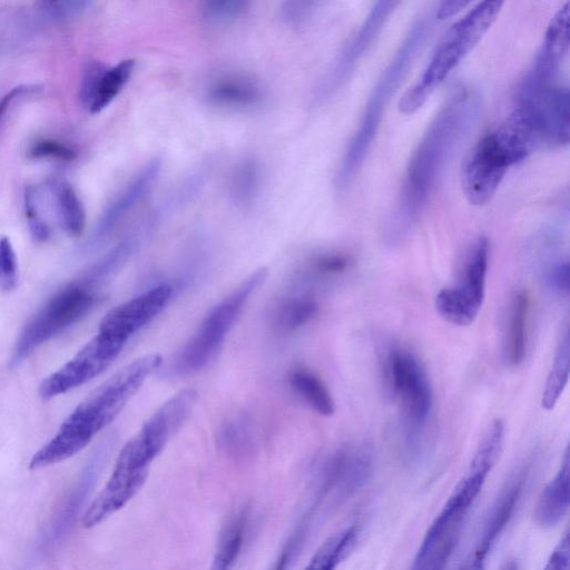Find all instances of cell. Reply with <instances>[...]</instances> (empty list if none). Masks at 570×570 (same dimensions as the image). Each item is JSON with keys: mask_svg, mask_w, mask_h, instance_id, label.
<instances>
[{"mask_svg": "<svg viewBox=\"0 0 570 570\" xmlns=\"http://www.w3.org/2000/svg\"><path fill=\"white\" fill-rule=\"evenodd\" d=\"M480 107V97L474 90L460 88L438 111L407 165L389 227L391 239L400 237L415 223L444 165L475 122Z\"/></svg>", "mask_w": 570, "mask_h": 570, "instance_id": "1", "label": "cell"}, {"mask_svg": "<svg viewBox=\"0 0 570 570\" xmlns=\"http://www.w3.org/2000/svg\"><path fill=\"white\" fill-rule=\"evenodd\" d=\"M161 364L157 353L136 358L92 391L62 422L57 433L31 458L38 470L62 462L81 450L106 428Z\"/></svg>", "mask_w": 570, "mask_h": 570, "instance_id": "2", "label": "cell"}, {"mask_svg": "<svg viewBox=\"0 0 570 570\" xmlns=\"http://www.w3.org/2000/svg\"><path fill=\"white\" fill-rule=\"evenodd\" d=\"M537 147L534 138L512 114L469 151L461 169L463 193L474 206L488 204L510 167Z\"/></svg>", "mask_w": 570, "mask_h": 570, "instance_id": "3", "label": "cell"}, {"mask_svg": "<svg viewBox=\"0 0 570 570\" xmlns=\"http://www.w3.org/2000/svg\"><path fill=\"white\" fill-rule=\"evenodd\" d=\"M428 24L417 20L407 31L393 58L377 78L366 101L360 125L343 156L335 179L338 193L344 191L361 168L381 125L385 108L404 79L416 51L422 46Z\"/></svg>", "mask_w": 570, "mask_h": 570, "instance_id": "4", "label": "cell"}, {"mask_svg": "<svg viewBox=\"0 0 570 570\" xmlns=\"http://www.w3.org/2000/svg\"><path fill=\"white\" fill-rule=\"evenodd\" d=\"M504 2L505 0H481L446 31L421 76L400 99V112L411 115L424 105L487 33Z\"/></svg>", "mask_w": 570, "mask_h": 570, "instance_id": "5", "label": "cell"}, {"mask_svg": "<svg viewBox=\"0 0 570 570\" xmlns=\"http://www.w3.org/2000/svg\"><path fill=\"white\" fill-rule=\"evenodd\" d=\"M267 274L266 267L253 272L209 311L196 333L170 363V371L174 375L195 373L212 360L244 305L265 282Z\"/></svg>", "mask_w": 570, "mask_h": 570, "instance_id": "6", "label": "cell"}, {"mask_svg": "<svg viewBox=\"0 0 570 570\" xmlns=\"http://www.w3.org/2000/svg\"><path fill=\"white\" fill-rule=\"evenodd\" d=\"M96 294L91 282L70 284L32 316L20 332L10 357V365L18 366L37 348L79 320L95 305Z\"/></svg>", "mask_w": 570, "mask_h": 570, "instance_id": "7", "label": "cell"}, {"mask_svg": "<svg viewBox=\"0 0 570 570\" xmlns=\"http://www.w3.org/2000/svg\"><path fill=\"white\" fill-rule=\"evenodd\" d=\"M532 134L537 145L561 147L569 142V90L558 81L519 86L512 112Z\"/></svg>", "mask_w": 570, "mask_h": 570, "instance_id": "8", "label": "cell"}, {"mask_svg": "<svg viewBox=\"0 0 570 570\" xmlns=\"http://www.w3.org/2000/svg\"><path fill=\"white\" fill-rule=\"evenodd\" d=\"M126 343L98 331L71 360L41 382L40 396L49 400L91 381L117 358Z\"/></svg>", "mask_w": 570, "mask_h": 570, "instance_id": "9", "label": "cell"}, {"mask_svg": "<svg viewBox=\"0 0 570 570\" xmlns=\"http://www.w3.org/2000/svg\"><path fill=\"white\" fill-rule=\"evenodd\" d=\"M392 389L412 425H422L432 406V390L424 368L410 352L394 348L387 357Z\"/></svg>", "mask_w": 570, "mask_h": 570, "instance_id": "10", "label": "cell"}, {"mask_svg": "<svg viewBox=\"0 0 570 570\" xmlns=\"http://www.w3.org/2000/svg\"><path fill=\"white\" fill-rule=\"evenodd\" d=\"M400 2L401 0H373L360 29L345 46L332 71L320 88L317 99L331 95L350 77L357 62L375 42Z\"/></svg>", "mask_w": 570, "mask_h": 570, "instance_id": "11", "label": "cell"}, {"mask_svg": "<svg viewBox=\"0 0 570 570\" xmlns=\"http://www.w3.org/2000/svg\"><path fill=\"white\" fill-rule=\"evenodd\" d=\"M470 505L453 494L434 519L416 552L412 569H443L460 539L461 530Z\"/></svg>", "mask_w": 570, "mask_h": 570, "instance_id": "12", "label": "cell"}, {"mask_svg": "<svg viewBox=\"0 0 570 570\" xmlns=\"http://www.w3.org/2000/svg\"><path fill=\"white\" fill-rule=\"evenodd\" d=\"M173 287L163 283L114 307L102 318L98 331L128 341L167 305Z\"/></svg>", "mask_w": 570, "mask_h": 570, "instance_id": "13", "label": "cell"}, {"mask_svg": "<svg viewBox=\"0 0 570 570\" xmlns=\"http://www.w3.org/2000/svg\"><path fill=\"white\" fill-rule=\"evenodd\" d=\"M135 67L132 59H126L109 67L104 62L89 61L82 72L79 98L90 114L107 108L121 92Z\"/></svg>", "mask_w": 570, "mask_h": 570, "instance_id": "14", "label": "cell"}, {"mask_svg": "<svg viewBox=\"0 0 570 570\" xmlns=\"http://www.w3.org/2000/svg\"><path fill=\"white\" fill-rule=\"evenodd\" d=\"M148 471L116 462L105 487L86 509L82 525L92 528L124 508L140 490Z\"/></svg>", "mask_w": 570, "mask_h": 570, "instance_id": "15", "label": "cell"}, {"mask_svg": "<svg viewBox=\"0 0 570 570\" xmlns=\"http://www.w3.org/2000/svg\"><path fill=\"white\" fill-rule=\"evenodd\" d=\"M193 389H184L167 400L144 423L135 435L148 454L155 459L187 419L196 403Z\"/></svg>", "mask_w": 570, "mask_h": 570, "instance_id": "16", "label": "cell"}, {"mask_svg": "<svg viewBox=\"0 0 570 570\" xmlns=\"http://www.w3.org/2000/svg\"><path fill=\"white\" fill-rule=\"evenodd\" d=\"M161 168L158 157L149 160L102 213L92 234L91 244L104 239L115 226L145 197Z\"/></svg>", "mask_w": 570, "mask_h": 570, "instance_id": "17", "label": "cell"}, {"mask_svg": "<svg viewBox=\"0 0 570 570\" xmlns=\"http://www.w3.org/2000/svg\"><path fill=\"white\" fill-rule=\"evenodd\" d=\"M523 482V476L518 475L501 492L490 511L473 558L470 561V564L465 566L466 568L482 569L484 567L483 563L488 553L512 518L522 491Z\"/></svg>", "mask_w": 570, "mask_h": 570, "instance_id": "18", "label": "cell"}, {"mask_svg": "<svg viewBox=\"0 0 570 570\" xmlns=\"http://www.w3.org/2000/svg\"><path fill=\"white\" fill-rule=\"evenodd\" d=\"M570 454L566 449L560 470L543 489L534 509L535 522L542 528L556 527L569 509Z\"/></svg>", "mask_w": 570, "mask_h": 570, "instance_id": "19", "label": "cell"}, {"mask_svg": "<svg viewBox=\"0 0 570 570\" xmlns=\"http://www.w3.org/2000/svg\"><path fill=\"white\" fill-rule=\"evenodd\" d=\"M207 97L219 107L245 109L259 104L263 91L254 79L245 75L229 73L210 83Z\"/></svg>", "mask_w": 570, "mask_h": 570, "instance_id": "20", "label": "cell"}, {"mask_svg": "<svg viewBox=\"0 0 570 570\" xmlns=\"http://www.w3.org/2000/svg\"><path fill=\"white\" fill-rule=\"evenodd\" d=\"M488 264L489 243L485 237H480L468 257L461 282L453 286L465 301L478 309H481L485 296Z\"/></svg>", "mask_w": 570, "mask_h": 570, "instance_id": "21", "label": "cell"}, {"mask_svg": "<svg viewBox=\"0 0 570 570\" xmlns=\"http://www.w3.org/2000/svg\"><path fill=\"white\" fill-rule=\"evenodd\" d=\"M53 210L61 227L71 236L82 233L86 222L85 208L72 186L62 178L48 183Z\"/></svg>", "mask_w": 570, "mask_h": 570, "instance_id": "22", "label": "cell"}, {"mask_svg": "<svg viewBox=\"0 0 570 570\" xmlns=\"http://www.w3.org/2000/svg\"><path fill=\"white\" fill-rule=\"evenodd\" d=\"M528 314V294L518 291L510 304L504 347L505 357L512 366L521 364L525 357Z\"/></svg>", "mask_w": 570, "mask_h": 570, "instance_id": "23", "label": "cell"}, {"mask_svg": "<svg viewBox=\"0 0 570 570\" xmlns=\"http://www.w3.org/2000/svg\"><path fill=\"white\" fill-rule=\"evenodd\" d=\"M318 305L307 292L291 291L283 297L274 312L275 326L284 332L295 331L314 318Z\"/></svg>", "mask_w": 570, "mask_h": 570, "instance_id": "24", "label": "cell"}, {"mask_svg": "<svg viewBox=\"0 0 570 570\" xmlns=\"http://www.w3.org/2000/svg\"><path fill=\"white\" fill-rule=\"evenodd\" d=\"M293 390L317 413L331 416L335 411L334 400L322 380L305 367L289 374Z\"/></svg>", "mask_w": 570, "mask_h": 570, "instance_id": "25", "label": "cell"}, {"mask_svg": "<svg viewBox=\"0 0 570 570\" xmlns=\"http://www.w3.org/2000/svg\"><path fill=\"white\" fill-rule=\"evenodd\" d=\"M246 522L247 513L240 510L224 525L215 550L214 569L224 570L233 567L243 547Z\"/></svg>", "mask_w": 570, "mask_h": 570, "instance_id": "26", "label": "cell"}, {"mask_svg": "<svg viewBox=\"0 0 570 570\" xmlns=\"http://www.w3.org/2000/svg\"><path fill=\"white\" fill-rule=\"evenodd\" d=\"M570 366V338L569 330L564 328L554 354L551 370L549 372L546 387L541 400V405L546 410L554 407L557 401L562 394L569 377Z\"/></svg>", "mask_w": 570, "mask_h": 570, "instance_id": "27", "label": "cell"}, {"mask_svg": "<svg viewBox=\"0 0 570 570\" xmlns=\"http://www.w3.org/2000/svg\"><path fill=\"white\" fill-rule=\"evenodd\" d=\"M357 540V528L355 525L345 528L330 538L312 557L308 569H333L344 561L355 547Z\"/></svg>", "mask_w": 570, "mask_h": 570, "instance_id": "28", "label": "cell"}, {"mask_svg": "<svg viewBox=\"0 0 570 570\" xmlns=\"http://www.w3.org/2000/svg\"><path fill=\"white\" fill-rule=\"evenodd\" d=\"M504 425L494 420L485 431L480 445L472 459L469 472L488 475L495 464L503 444Z\"/></svg>", "mask_w": 570, "mask_h": 570, "instance_id": "29", "label": "cell"}, {"mask_svg": "<svg viewBox=\"0 0 570 570\" xmlns=\"http://www.w3.org/2000/svg\"><path fill=\"white\" fill-rule=\"evenodd\" d=\"M259 167L253 159L238 164L230 180V194L235 202L245 205L250 203L259 187Z\"/></svg>", "mask_w": 570, "mask_h": 570, "instance_id": "30", "label": "cell"}, {"mask_svg": "<svg viewBox=\"0 0 570 570\" xmlns=\"http://www.w3.org/2000/svg\"><path fill=\"white\" fill-rule=\"evenodd\" d=\"M28 154L36 159H52L59 161L72 160L77 155L76 149L70 145L49 138L35 140L30 145Z\"/></svg>", "mask_w": 570, "mask_h": 570, "instance_id": "31", "label": "cell"}, {"mask_svg": "<svg viewBox=\"0 0 570 570\" xmlns=\"http://www.w3.org/2000/svg\"><path fill=\"white\" fill-rule=\"evenodd\" d=\"M38 193L35 188L28 187L24 191V215L31 235L37 240H46L49 235V226L39 209Z\"/></svg>", "mask_w": 570, "mask_h": 570, "instance_id": "32", "label": "cell"}, {"mask_svg": "<svg viewBox=\"0 0 570 570\" xmlns=\"http://www.w3.org/2000/svg\"><path fill=\"white\" fill-rule=\"evenodd\" d=\"M249 0H202L204 14L215 22H226L238 17Z\"/></svg>", "mask_w": 570, "mask_h": 570, "instance_id": "33", "label": "cell"}, {"mask_svg": "<svg viewBox=\"0 0 570 570\" xmlns=\"http://www.w3.org/2000/svg\"><path fill=\"white\" fill-rule=\"evenodd\" d=\"M18 282V259L6 236H0V288L10 291Z\"/></svg>", "mask_w": 570, "mask_h": 570, "instance_id": "34", "label": "cell"}, {"mask_svg": "<svg viewBox=\"0 0 570 570\" xmlns=\"http://www.w3.org/2000/svg\"><path fill=\"white\" fill-rule=\"evenodd\" d=\"M250 436L243 420L229 422L220 433L222 445L232 454H242L249 445Z\"/></svg>", "mask_w": 570, "mask_h": 570, "instance_id": "35", "label": "cell"}, {"mask_svg": "<svg viewBox=\"0 0 570 570\" xmlns=\"http://www.w3.org/2000/svg\"><path fill=\"white\" fill-rule=\"evenodd\" d=\"M347 265L348 259L344 255L331 253L314 258L308 271L314 277H324L343 272Z\"/></svg>", "mask_w": 570, "mask_h": 570, "instance_id": "36", "label": "cell"}, {"mask_svg": "<svg viewBox=\"0 0 570 570\" xmlns=\"http://www.w3.org/2000/svg\"><path fill=\"white\" fill-rule=\"evenodd\" d=\"M323 0H283L282 14L291 23H298L309 17Z\"/></svg>", "mask_w": 570, "mask_h": 570, "instance_id": "37", "label": "cell"}, {"mask_svg": "<svg viewBox=\"0 0 570 570\" xmlns=\"http://www.w3.org/2000/svg\"><path fill=\"white\" fill-rule=\"evenodd\" d=\"M549 287L559 294L569 292V264L568 261L554 265L547 275Z\"/></svg>", "mask_w": 570, "mask_h": 570, "instance_id": "38", "label": "cell"}, {"mask_svg": "<svg viewBox=\"0 0 570 570\" xmlns=\"http://www.w3.org/2000/svg\"><path fill=\"white\" fill-rule=\"evenodd\" d=\"M570 561V539L569 533H566L563 539L560 541L558 547L550 556L547 566V570H566L569 568Z\"/></svg>", "mask_w": 570, "mask_h": 570, "instance_id": "39", "label": "cell"}, {"mask_svg": "<svg viewBox=\"0 0 570 570\" xmlns=\"http://www.w3.org/2000/svg\"><path fill=\"white\" fill-rule=\"evenodd\" d=\"M36 86L31 85H19L12 89H10L2 98L0 99V122L3 119L4 115L7 114L8 109L12 106V104L36 90Z\"/></svg>", "mask_w": 570, "mask_h": 570, "instance_id": "40", "label": "cell"}, {"mask_svg": "<svg viewBox=\"0 0 570 570\" xmlns=\"http://www.w3.org/2000/svg\"><path fill=\"white\" fill-rule=\"evenodd\" d=\"M472 0H442L438 9V18L443 20L451 18L465 8Z\"/></svg>", "mask_w": 570, "mask_h": 570, "instance_id": "41", "label": "cell"}]
</instances>
